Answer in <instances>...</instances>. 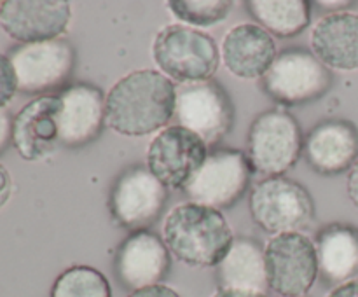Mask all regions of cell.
Wrapping results in <instances>:
<instances>
[{
    "label": "cell",
    "instance_id": "30",
    "mask_svg": "<svg viewBox=\"0 0 358 297\" xmlns=\"http://www.w3.org/2000/svg\"><path fill=\"white\" fill-rule=\"evenodd\" d=\"M346 191H348L350 199H352L353 205L358 208V159L352 166L348 173V180H346Z\"/></svg>",
    "mask_w": 358,
    "mask_h": 297
},
{
    "label": "cell",
    "instance_id": "22",
    "mask_svg": "<svg viewBox=\"0 0 358 297\" xmlns=\"http://www.w3.org/2000/svg\"><path fill=\"white\" fill-rule=\"evenodd\" d=\"M248 13L266 31L280 38H290L310 24L311 3L306 0H250Z\"/></svg>",
    "mask_w": 358,
    "mask_h": 297
},
{
    "label": "cell",
    "instance_id": "19",
    "mask_svg": "<svg viewBox=\"0 0 358 297\" xmlns=\"http://www.w3.org/2000/svg\"><path fill=\"white\" fill-rule=\"evenodd\" d=\"M311 49L327 68L358 70V14L338 10L318 20Z\"/></svg>",
    "mask_w": 358,
    "mask_h": 297
},
{
    "label": "cell",
    "instance_id": "26",
    "mask_svg": "<svg viewBox=\"0 0 358 297\" xmlns=\"http://www.w3.org/2000/svg\"><path fill=\"white\" fill-rule=\"evenodd\" d=\"M128 297H180V294H178L175 289H171V287L159 283V285H152V287H145V289L135 290V292L129 294Z\"/></svg>",
    "mask_w": 358,
    "mask_h": 297
},
{
    "label": "cell",
    "instance_id": "1",
    "mask_svg": "<svg viewBox=\"0 0 358 297\" xmlns=\"http://www.w3.org/2000/svg\"><path fill=\"white\" fill-rule=\"evenodd\" d=\"M177 87L163 72L143 68L121 77L105 96V124L124 136L166 128L175 115Z\"/></svg>",
    "mask_w": 358,
    "mask_h": 297
},
{
    "label": "cell",
    "instance_id": "28",
    "mask_svg": "<svg viewBox=\"0 0 358 297\" xmlns=\"http://www.w3.org/2000/svg\"><path fill=\"white\" fill-rule=\"evenodd\" d=\"M13 194V178H10L9 170L3 164H0V208L6 206V203Z\"/></svg>",
    "mask_w": 358,
    "mask_h": 297
},
{
    "label": "cell",
    "instance_id": "13",
    "mask_svg": "<svg viewBox=\"0 0 358 297\" xmlns=\"http://www.w3.org/2000/svg\"><path fill=\"white\" fill-rule=\"evenodd\" d=\"M72 17L66 0H3L0 2V28L20 44L59 38Z\"/></svg>",
    "mask_w": 358,
    "mask_h": 297
},
{
    "label": "cell",
    "instance_id": "31",
    "mask_svg": "<svg viewBox=\"0 0 358 297\" xmlns=\"http://www.w3.org/2000/svg\"><path fill=\"white\" fill-rule=\"evenodd\" d=\"M212 297H268L264 292H254V290H238V289H219L213 292Z\"/></svg>",
    "mask_w": 358,
    "mask_h": 297
},
{
    "label": "cell",
    "instance_id": "11",
    "mask_svg": "<svg viewBox=\"0 0 358 297\" xmlns=\"http://www.w3.org/2000/svg\"><path fill=\"white\" fill-rule=\"evenodd\" d=\"M175 117L178 126L198 135L206 145L220 142L231 131L234 108L226 89L213 80L177 87Z\"/></svg>",
    "mask_w": 358,
    "mask_h": 297
},
{
    "label": "cell",
    "instance_id": "27",
    "mask_svg": "<svg viewBox=\"0 0 358 297\" xmlns=\"http://www.w3.org/2000/svg\"><path fill=\"white\" fill-rule=\"evenodd\" d=\"M10 142H13V117L3 108L0 110V154L7 149Z\"/></svg>",
    "mask_w": 358,
    "mask_h": 297
},
{
    "label": "cell",
    "instance_id": "12",
    "mask_svg": "<svg viewBox=\"0 0 358 297\" xmlns=\"http://www.w3.org/2000/svg\"><path fill=\"white\" fill-rule=\"evenodd\" d=\"M168 201V189L147 166L128 168L114 182L108 210L117 226L126 229H145L156 222Z\"/></svg>",
    "mask_w": 358,
    "mask_h": 297
},
{
    "label": "cell",
    "instance_id": "7",
    "mask_svg": "<svg viewBox=\"0 0 358 297\" xmlns=\"http://www.w3.org/2000/svg\"><path fill=\"white\" fill-rule=\"evenodd\" d=\"M268 285L282 297H304L318 278L313 241L303 233L276 234L264 247Z\"/></svg>",
    "mask_w": 358,
    "mask_h": 297
},
{
    "label": "cell",
    "instance_id": "23",
    "mask_svg": "<svg viewBox=\"0 0 358 297\" xmlns=\"http://www.w3.org/2000/svg\"><path fill=\"white\" fill-rule=\"evenodd\" d=\"M51 297H112L107 276L91 266H72L58 275Z\"/></svg>",
    "mask_w": 358,
    "mask_h": 297
},
{
    "label": "cell",
    "instance_id": "17",
    "mask_svg": "<svg viewBox=\"0 0 358 297\" xmlns=\"http://www.w3.org/2000/svg\"><path fill=\"white\" fill-rule=\"evenodd\" d=\"M58 94H42L28 101L13 117V147L24 161H38L59 143Z\"/></svg>",
    "mask_w": 358,
    "mask_h": 297
},
{
    "label": "cell",
    "instance_id": "29",
    "mask_svg": "<svg viewBox=\"0 0 358 297\" xmlns=\"http://www.w3.org/2000/svg\"><path fill=\"white\" fill-rule=\"evenodd\" d=\"M325 297H358V278L339 283Z\"/></svg>",
    "mask_w": 358,
    "mask_h": 297
},
{
    "label": "cell",
    "instance_id": "3",
    "mask_svg": "<svg viewBox=\"0 0 358 297\" xmlns=\"http://www.w3.org/2000/svg\"><path fill=\"white\" fill-rule=\"evenodd\" d=\"M152 56L161 72L180 84L206 82L220 63L215 41L205 31L185 24H170L159 30Z\"/></svg>",
    "mask_w": 358,
    "mask_h": 297
},
{
    "label": "cell",
    "instance_id": "25",
    "mask_svg": "<svg viewBox=\"0 0 358 297\" xmlns=\"http://www.w3.org/2000/svg\"><path fill=\"white\" fill-rule=\"evenodd\" d=\"M16 93V73H14L13 65H10L9 56L0 52V110H3L10 103V100H13Z\"/></svg>",
    "mask_w": 358,
    "mask_h": 297
},
{
    "label": "cell",
    "instance_id": "20",
    "mask_svg": "<svg viewBox=\"0 0 358 297\" xmlns=\"http://www.w3.org/2000/svg\"><path fill=\"white\" fill-rule=\"evenodd\" d=\"M318 271L329 283L358 278V229L348 224H331L315 240Z\"/></svg>",
    "mask_w": 358,
    "mask_h": 297
},
{
    "label": "cell",
    "instance_id": "4",
    "mask_svg": "<svg viewBox=\"0 0 358 297\" xmlns=\"http://www.w3.org/2000/svg\"><path fill=\"white\" fill-rule=\"evenodd\" d=\"M303 147L299 122L283 108L262 112L248 129L247 157L252 170L266 177H278L296 166Z\"/></svg>",
    "mask_w": 358,
    "mask_h": 297
},
{
    "label": "cell",
    "instance_id": "8",
    "mask_svg": "<svg viewBox=\"0 0 358 297\" xmlns=\"http://www.w3.org/2000/svg\"><path fill=\"white\" fill-rule=\"evenodd\" d=\"M252 171V164L243 150L215 149L208 154L184 191L198 205L215 210L231 208L247 192Z\"/></svg>",
    "mask_w": 358,
    "mask_h": 297
},
{
    "label": "cell",
    "instance_id": "14",
    "mask_svg": "<svg viewBox=\"0 0 358 297\" xmlns=\"http://www.w3.org/2000/svg\"><path fill=\"white\" fill-rule=\"evenodd\" d=\"M171 266L170 250L163 238L149 229H136L121 241L114 271L124 289L135 290L159 285Z\"/></svg>",
    "mask_w": 358,
    "mask_h": 297
},
{
    "label": "cell",
    "instance_id": "24",
    "mask_svg": "<svg viewBox=\"0 0 358 297\" xmlns=\"http://www.w3.org/2000/svg\"><path fill=\"white\" fill-rule=\"evenodd\" d=\"M171 14L182 23L192 27H213L226 20L231 10L227 0H171L168 2Z\"/></svg>",
    "mask_w": 358,
    "mask_h": 297
},
{
    "label": "cell",
    "instance_id": "16",
    "mask_svg": "<svg viewBox=\"0 0 358 297\" xmlns=\"http://www.w3.org/2000/svg\"><path fill=\"white\" fill-rule=\"evenodd\" d=\"M306 163L324 177L352 170L358 159V129L346 119H324L306 135Z\"/></svg>",
    "mask_w": 358,
    "mask_h": 297
},
{
    "label": "cell",
    "instance_id": "21",
    "mask_svg": "<svg viewBox=\"0 0 358 297\" xmlns=\"http://www.w3.org/2000/svg\"><path fill=\"white\" fill-rule=\"evenodd\" d=\"M220 289L264 292L269 289L264 248L254 238H236L226 257L217 266Z\"/></svg>",
    "mask_w": 358,
    "mask_h": 297
},
{
    "label": "cell",
    "instance_id": "9",
    "mask_svg": "<svg viewBox=\"0 0 358 297\" xmlns=\"http://www.w3.org/2000/svg\"><path fill=\"white\" fill-rule=\"evenodd\" d=\"M9 59L16 73L17 91L41 94L63 86L70 79L76 65V51L66 38H55L16 45L10 49Z\"/></svg>",
    "mask_w": 358,
    "mask_h": 297
},
{
    "label": "cell",
    "instance_id": "15",
    "mask_svg": "<svg viewBox=\"0 0 358 297\" xmlns=\"http://www.w3.org/2000/svg\"><path fill=\"white\" fill-rule=\"evenodd\" d=\"M59 143L69 149H79L100 136L105 124L103 91L90 82H76L58 94Z\"/></svg>",
    "mask_w": 358,
    "mask_h": 297
},
{
    "label": "cell",
    "instance_id": "6",
    "mask_svg": "<svg viewBox=\"0 0 358 297\" xmlns=\"http://www.w3.org/2000/svg\"><path fill=\"white\" fill-rule=\"evenodd\" d=\"M331 86V70L306 48L283 49L262 77L264 93L278 103L290 107L318 100Z\"/></svg>",
    "mask_w": 358,
    "mask_h": 297
},
{
    "label": "cell",
    "instance_id": "32",
    "mask_svg": "<svg viewBox=\"0 0 358 297\" xmlns=\"http://www.w3.org/2000/svg\"><path fill=\"white\" fill-rule=\"evenodd\" d=\"M353 2H318V6L322 7H334V9H339V7H350Z\"/></svg>",
    "mask_w": 358,
    "mask_h": 297
},
{
    "label": "cell",
    "instance_id": "10",
    "mask_svg": "<svg viewBox=\"0 0 358 297\" xmlns=\"http://www.w3.org/2000/svg\"><path fill=\"white\" fill-rule=\"evenodd\" d=\"M208 145L184 126H166L147 149V168L166 189H185L208 157Z\"/></svg>",
    "mask_w": 358,
    "mask_h": 297
},
{
    "label": "cell",
    "instance_id": "18",
    "mask_svg": "<svg viewBox=\"0 0 358 297\" xmlns=\"http://www.w3.org/2000/svg\"><path fill=\"white\" fill-rule=\"evenodd\" d=\"M276 58V42L261 24L241 23L222 42L224 66L240 79L264 77Z\"/></svg>",
    "mask_w": 358,
    "mask_h": 297
},
{
    "label": "cell",
    "instance_id": "5",
    "mask_svg": "<svg viewBox=\"0 0 358 297\" xmlns=\"http://www.w3.org/2000/svg\"><path fill=\"white\" fill-rule=\"evenodd\" d=\"M250 215L269 234L299 233L313 220L315 203L304 185L289 177H266L250 192Z\"/></svg>",
    "mask_w": 358,
    "mask_h": 297
},
{
    "label": "cell",
    "instance_id": "2",
    "mask_svg": "<svg viewBox=\"0 0 358 297\" xmlns=\"http://www.w3.org/2000/svg\"><path fill=\"white\" fill-rule=\"evenodd\" d=\"M234 240L220 210L192 201L170 210L163 224V241L170 254L191 268H217Z\"/></svg>",
    "mask_w": 358,
    "mask_h": 297
}]
</instances>
